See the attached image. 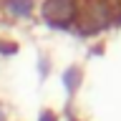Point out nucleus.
<instances>
[{
  "label": "nucleus",
  "mask_w": 121,
  "mask_h": 121,
  "mask_svg": "<svg viewBox=\"0 0 121 121\" xmlns=\"http://www.w3.org/2000/svg\"><path fill=\"white\" fill-rule=\"evenodd\" d=\"M104 3H116V0H104Z\"/></svg>",
  "instance_id": "obj_6"
},
{
  "label": "nucleus",
  "mask_w": 121,
  "mask_h": 121,
  "mask_svg": "<svg viewBox=\"0 0 121 121\" xmlns=\"http://www.w3.org/2000/svg\"><path fill=\"white\" fill-rule=\"evenodd\" d=\"M0 121H8V119H5V116H3V113H0Z\"/></svg>",
  "instance_id": "obj_5"
},
{
  "label": "nucleus",
  "mask_w": 121,
  "mask_h": 121,
  "mask_svg": "<svg viewBox=\"0 0 121 121\" xmlns=\"http://www.w3.org/2000/svg\"><path fill=\"white\" fill-rule=\"evenodd\" d=\"M78 5H81V0H43L40 15L56 28L71 25L78 15Z\"/></svg>",
  "instance_id": "obj_1"
},
{
  "label": "nucleus",
  "mask_w": 121,
  "mask_h": 121,
  "mask_svg": "<svg viewBox=\"0 0 121 121\" xmlns=\"http://www.w3.org/2000/svg\"><path fill=\"white\" fill-rule=\"evenodd\" d=\"M28 8H30L28 0H5V10H10V13L18 15V18L28 13Z\"/></svg>",
  "instance_id": "obj_3"
},
{
  "label": "nucleus",
  "mask_w": 121,
  "mask_h": 121,
  "mask_svg": "<svg viewBox=\"0 0 121 121\" xmlns=\"http://www.w3.org/2000/svg\"><path fill=\"white\" fill-rule=\"evenodd\" d=\"M40 121H56V113L53 111H43L40 113Z\"/></svg>",
  "instance_id": "obj_4"
},
{
  "label": "nucleus",
  "mask_w": 121,
  "mask_h": 121,
  "mask_svg": "<svg viewBox=\"0 0 121 121\" xmlns=\"http://www.w3.org/2000/svg\"><path fill=\"white\" fill-rule=\"evenodd\" d=\"M76 20H81L83 30H96L108 20V5L104 0H86L78 5V15Z\"/></svg>",
  "instance_id": "obj_2"
}]
</instances>
